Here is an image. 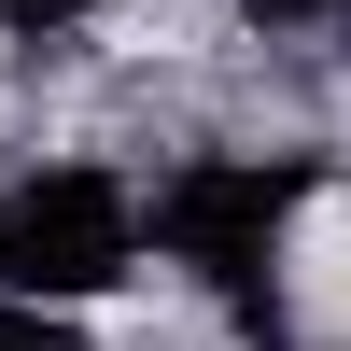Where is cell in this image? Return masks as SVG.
<instances>
[{
	"instance_id": "obj_1",
	"label": "cell",
	"mask_w": 351,
	"mask_h": 351,
	"mask_svg": "<svg viewBox=\"0 0 351 351\" xmlns=\"http://www.w3.org/2000/svg\"><path fill=\"white\" fill-rule=\"evenodd\" d=\"M309 183H324V155H183L155 183V253L197 281V295H225L239 324H267L281 239H295Z\"/></svg>"
},
{
	"instance_id": "obj_2",
	"label": "cell",
	"mask_w": 351,
	"mask_h": 351,
	"mask_svg": "<svg viewBox=\"0 0 351 351\" xmlns=\"http://www.w3.org/2000/svg\"><path fill=\"white\" fill-rule=\"evenodd\" d=\"M141 197L112 169H28L0 183V309H84L141 267Z\"/></svg>"
},
{
	"instance_id": "obj_3",
	"label": "cell",
	"mask_w": 351,
	"mask_h": 351,
	"mask_svg": "<svg viewBox=\"0 0 351 351\" xmlns=\"http://www.w3.org/2000/svg\"><path fill=\"white\" fill-rule=\"evenodd\" d=\"M0 351H84L71 309H0Z\"/></svg>"
},
{
	"instance_id": "obj_4",
	"label": "cell",
	"mask_w": 351,
	"mask_h": 351,
	"mask_svg": "<svg viewBox=\"0 0 351 351\" xmlns=\"http://www.w3.org/2000/svg\"><path fill=\"white\" fill-rule=\"evenodd\" d=\"M71 14H99V0H0V28H71Z\"/></svg>"
},
{
	"instance_id": "obj_5",
	"label": "cell",
	"mask_w": 351,
	"mask_h": 351,
	"mask_svg": "<svg viewBox=\"0 0 351 351\" xmlns=\"http://www.w3.org/2000/svg\"><path fill=\"white\" fill-rule=\"evenodd\" d=\"M253 14H281V28H309V14H337V0H253Z\"/></svg>"
}]
</instances>
